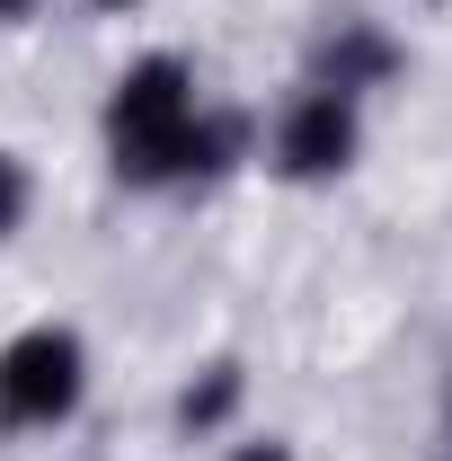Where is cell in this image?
Wrapping results in <instances>:
<instances>
[{"label": "cell", "mask_w": 452, "mask_h": 461, "mask_svg": "<svg viewBox=\"0 0 452 461\" xmlns=\"http://www.w3.org/2000/svg\"><path fill=\"white\" fill-rule=\"evenodd\" d=\"M195 124V71L177 54H142L107 98V151L133 186H177V142Z\"/></svg>", "instance_id": "cell-1"}, {"label": "cell", "mask_w": 452, "mask_h": 461, "mask_svg": "<svg viewBox=\"0 0 452 461\" xmlns=\"http://www.w3.org/2000/svg\"><path fill=\"white\" fill-rule=\"evenodd\" d=\"M89 391V355L71 329H18L0 346V426L36 435V426H62Z\"/></svg>", "instance_id": "cell-2"}, {"label": "cell", "mask_w": 452, "mask_h": 461, "mask_svg": "<svg viewBox=\"0 0 452 461\" xmlns=\"http://www.w3.org/2000/svg\"><path fill=\"white\" fill-rule=\"evenodd\" d=\"M355 142H364V124H355V98H338V89H302L276 115V169L302 177V186L338 177L355 160Z\"/></svg>", "instance_id": "cell-3"}, {"label": "cell", "mask_w": 452, "mask_h": 461, "mask_svg": "<svg viewBox=\"0 0 452 461\" xmlns=\"http://www.w3.org/2000/svg\"><path fill=\"white\" fill-rule=\"evenodd\" d=\"M399 71V45L373 27V18H338L320 45H311V89H338V98H364Z\"/></svg>", "instance_id": "cell-4"}, {"label": "cell", "mask_w": 452, "mask_h": 461, "mask_svg": "<svg viewBox=\"0 0 452 461\" xmlns=\"http://www.w3.org/2000/svg\"><path fill=\"white\" fill-rule=\"evenodd\" d=\"M249 151V124L240 115H213L195 107V124H186V142H177V177H222L231 160Z\"/></svg>", "instance_id": "cell-5"}, {"label": "cell", "mask_w": 452, "mask_h": 461, "mask_svg": "<svg viewBox=\"0 0 452 461\" xmlns=\"http://www.w3.org/2000/svg\"><path fill=\"white\" fill-rule=\"evenodd\" d=\"M240 391H249L240 364H204V373L186 382V400H177V426H186V435H213L231 408H240Z\"/></svg>", "instance_id": "cell-6"}, {"label": "cell", "mask_w": 452, "mask_h": 461, "mask_svg": "<svg viewBox=\"0 0 452 461\" xmlns=\"http://www.w3.org/2000/svg\"><path fill=\"white\" fill-rule=\"evenodd\" d=\"M27 195H36V186H27V160H18V151H0V240L27 222Z\"/></svg>", "instance_id": "cell-7"}, {"label": "cell", "mask_w": 452, "mask_h": 461, "mask_svg": "<svg viewBox=\"0 0 452 461\" xmlns=\"http://www.w3.org/2000/svg\"><path fill=\"white\" fill-rule=\"evenodd\" d=\"M231 461H293V444H276V435H267V444H240Z\"/></svg>", "instance_id": "cell-8"}, {"label": "cell", "mask_w": 452, "mask_h": 461, "mask_svg": "<svg viewBox=\"0 0 452 461\" xmlns=\"http://www.w3.org/2000/svg\"><path fill=\"white\" fill-rule=\"evenodd\" d=\"M18 18H36V0H0V27H18Z\"/></svg>", "instance_id": "cell-9"}, {"label": "cell", "mask_w": 452, "mask_h": 461, "mask_svg": "<svg viewBox=\"0 0 452 461\" xmlns=\"http://www.w3.org/2000/svg\"><path fill=\"white\" fill-rule=\"evenodd\" d=\"M98 9H133V0H98Z\"/></svg>", "instance_id": "cell-10"}, {"label": "cell", "mask_w": 452, "mask_h": 461, "mask_svg": "<svg viewBox=\"0 0 452 461\" xmlns=\"http://www.w3.org/2000/svg\"><path fill=\"white\" fill-rule=\"evenodd\" d=\"M444 426H452V400H444Z\"/></svg>", "instance_id": "cell-11"}]
</instances>
